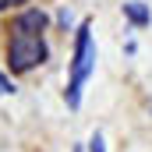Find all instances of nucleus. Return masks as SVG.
Returning <instances> with one entry per match:
<instances>
[{
	"mask_svg": "<svg viewBox=\"0 0 152 152\" xmlns=\"http://www.w3.org/2000/svg\"><path fill=\"white\" fill-rule=\"evenodd\" d=\"M92 67H96V42H92V25L88 21H81L78 25V39H75V60H71V81H67V106L78 110V103H81V88H85V81L92 75Z\"/></svg>",
	"mask_w": 152,
	"mask_h": 152,
	"instance_id": "obj_1",
	"label": "nucleus"
},
{
	"mask_svg": "<svg viewBox=\"0 0 152 152\" xmlns=\"http://www.w3.org/2000/svg\"><path fill=\"white\" fill-rule=\"evenodd\" d=\"M7 60H11V71H18V75L39 67L46 60V42H42V36H14L7 42Z\"/></svg>",
	"mask_w": 152,
	"mask_h": 152,
	"instance_id": "obj_2",
	"label": "nucleus"
},
{
	"mask_svg": "<svg viewBox=\"0 0 152 152\" xmlns=\"http://www.w3.org/2000/svg\"><path fill=\"white\" fill-rule=\"evenodd\" d=\"M46 25H50V14L39 11V7H28L14 18V36H39Z\"/></svg>",
	"mask_w": 152,
	"mask_h": 152,
	"instance_id": "obj_3",
	"label": "nucleus"
},
{
	"mask_svg": "<svg viewBox=\"0 0 152 152\" xmlns=\"http://www.w3.org/2000/svg\"><path fill=\"white\" fill-rule=\"evenodd\" d=\"M124 18L131 21V25H149V7L142 4V0H131V4H124Z\"/></svg>",
	"mask_w": 152,
	"mask_h": 152,
	"instance_id": "obj_4",
	"label": "nucleus"
},
{
	"mask_svg": "<svg viewBox=\"0 0 152 152\" xmlns=\"http://www.w3.org/2000/svg\"><path fill=\"white\" fill-rule=\"evenodd\" d=\"M11 92H14V81H11V78L0 71V96H11Z\"/></svg>",
	"mask_w": 152,
	"mask_h": 152,
	"instance_id": "obj_5",
	"label": "nucleus"
},
{
	"mask_svg": "<svg viewBox=\"0 0 152 152\" xmlns=\"http://www.w3.org/2000/svg\"><path fill=\"white\" fill-rule=\"evenodd\" d=\"M88 152H106V149H103V134H99V131L88 138Z\"/></svg>",
	"mask_w": 152,
	"mask_h": 152,
	"instance_id": "obj_6",
	"label": "nucleus"
},
{
	"mask_svg": "<svg viewBox=\"0 0 152 152\" xmlns=\"http://www.w3.org/2000/svg\"><path fill=\"white\" fill-rule=\"evenodd\" d=\"M14 4H25V0H0V11L4 7H14Z\"/></svg>",
	"mask_w": 152,
	"mask_h": 152,
	"instance_id": "obj_7",
	"label": "nucleus"
},
{
	"mask_svg": "<svg viewBox=\"0 0 152 152\" xmlns=\"http://www.w3.org/2000/svg\"><path fill=\"white\" fill-rule=\"evenodd\" d=\"M75 152H81V149H75Z\"/></svg>",
	"mask_w": 152,
	"mask_h": 152,
	"instance_id": "obj_8",
	"label": "nucleus"
}]
</instances>
